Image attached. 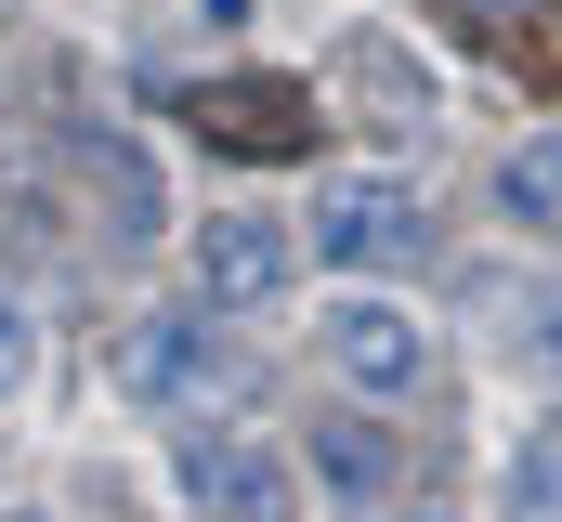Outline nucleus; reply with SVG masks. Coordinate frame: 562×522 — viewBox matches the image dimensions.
<instances>
[{"label": "nucleus", "instance_id": "obj_1", "mask_svg": "<svg viewBox=\"0 0 562 522\" xmlns=\"http://www.w3.org/2000/svg\"><path fill=\"white\" fill-rule=\"evenodd\" d=\"M301 223H314V261L327 274H406L431 249V209H419L406 170H327Z\"/></svg>", "mask_w": 562, "mask_h": 522}, {"label": "nucleus", "instance_id": "obj_2", "mask_svg": "<svg viewBox=\"0 0 562 522\" xmlns=\"http://www.w3.org/2000/svg\"><path fill=\"white\" fill-rule=\"evenodd\" d=\"M314 353L340 366V392H367V405H406L431 379V327L406 300H380V287H340L327 314H314Z\"/></svg>", "mask_w": 562, "mask_h": 522}, {"label": "nucleus", "instance_id": "obj_3", "mask_svg": "<svg viewBox=\"0 0 562 522\" xmlns=\"http://www.w3.org/2000/svg\"><path fill=\"white\" fill-rule=\"evenodd\" d=\"M170 484H183L196 522H301V470H288L276 444H249V431H183L170 444Z\"/></svg>", "mask_w": 562, "mask_h": 522}, {"label": "nucleus", "instance_id": "obj_4", "mask_svg": "<svg viewBox=\"0 0 562 522\" xmlns=\"http://www.w3.org/2000/svg\"><path fill=\"white\" fill-rule=\"evenodd\" d=\"M288 274H301V236H288V223H262V209H210V223H196V300H210V314L276 300Z\"/></svg>", "mask_w": 562, "mask_h": 522}, {"label": "nucleus", "instance_id": "obj_5", "mask_svg": "<svg viewBox=\"0 0 562 522\" xmlns=\"http://www.w3.org/2000/svg\"><path fill=\"white\" fill-rule=\"evenodd\" d=\"M223 379H236V353H223L196 314H157L132 353H119V392H132V405H157V418H170V405H210Z\"/></svg>", "mask_w": 562, "mask_h": 522}, {"label": "nucleus", "instance_id": "obj_6", "mask_svg": "<svg viewBox=\"0 0 562 522\" xmlns=\"http://www.w3.org/2000/svg\"><path fill=\"white\" fill-rule=\"evenodd\" d=\"M497 353H510V379H562V274H524L497 300Z\"/></svg>", "mask_w": 562, "mask_h": 522}, {"label": "nucleus", "instance_id": "obj_7", "mask_svg": "<svg viewBox=\"0 0 562 522\" xmlns=\"http://www.w3.org/2000/svg\"><path fill=\"white\" fill-rule=\"evenodd\" d=\"M497 209H510L524 236H562V130H524V144L497 157Z\"/></svg>", "mask_w": 562, "mask_h": 522}, {"label": "nucleus", "instance_id": "obj_8", "mask_svg": "<svg viewBox=\"0 0 562 522\" xmlns=\"http://www.w3.org/2000/svg\"><path fill=\"white\" fill-rule=\"evenodd\" d=\"M497 510H510V522H562V418H537V431L510 444V470H497Z\"/></svg>", "mask_w": 562, "mask_h": 522}, {"label": "nucleus", "instance_id": "obj_9", "mask_svg": "<svg viewBox=\"0 0 562 522\" xmlns=\"http://www.w3.org/2000/svg\"><path fill=\"white\" fill-rule=\"evenodd\" d=\"M26 366H40V327H26V300H13V287H0V405H13V392H26Z\"/></svg>", "mask_w": 562, "mask_h": 522}, {"label": "nucleus", "instance_id": "obj_10", "mask_svg": "<svg viewBox=\"0 0 562 522\" xmlns=\"http://www.w3.org/2000/svg\"><path fill=\"white\" fill-rule=\"evenodd\" d=\"M196 13H210V26H249V0H196Z\"/></svg>", "mask_w": 562, "mask_h": 522}]
</instances>
